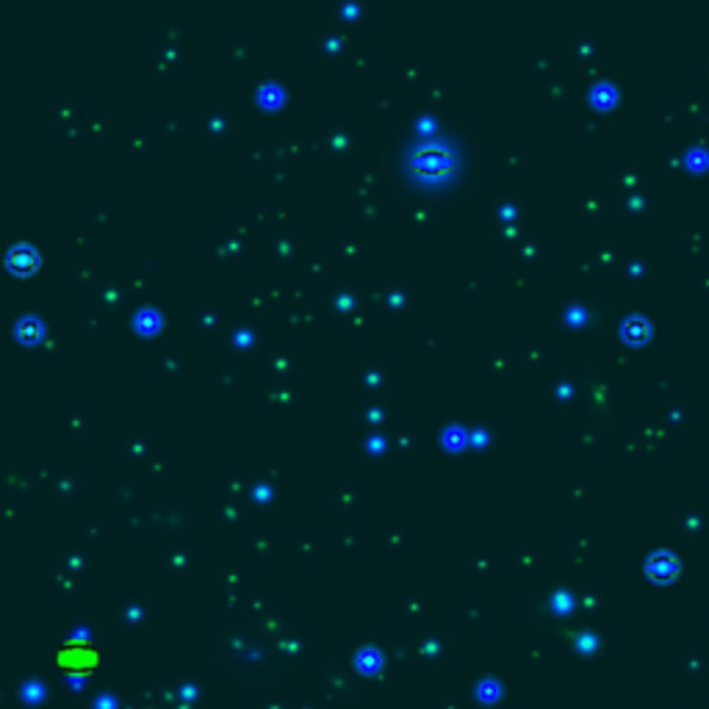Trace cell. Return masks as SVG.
<instances>
[{"instance_id": "1", "label": "cell", "mask_w": 709, "mask_h": 709, "mask_svg": "<svg viewBox=\"0 0 709 709\" xmlns=\"http://www.w3.org/2000/svg\"><path fill=\"white\" fill-rule=\"evenodd\" d=\"M413 161H416L419 172H424V174H441V172L446 169V163H449V155L443 152V147L427 144V147H421V150L416 152Z\"/></svg>"}, {"instance_id": "2", "label": "cell", "mask_w": 709, "mask_h": 709, "mask_svg": "<svg viewBox=\"0 0 709 709\" xmlns=\"http://www.w3.org/2000/svg\"><path fill=\"white\" fill-rule=\"evenodd\" d=\"M37 263V252L28 247V244H17V247H12V252H9V266H14V269H31Z\"/></svg>"}, {"instance_id": "3", "label": "cell", "mask_w": 709, "mask_h": 709, "mask_svg": "<svg viewBox=\"0 0 709 709\" xmlns=\"http://www.w3.org/2000/svg\"><path fill=\"white\" fill-rule=\"evenodd\" d=\"M17 330H20V335H26V338H34V335L39 332V321H37L34 316H26V319H20Z\"/></svg>"}]
</instances>
